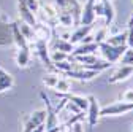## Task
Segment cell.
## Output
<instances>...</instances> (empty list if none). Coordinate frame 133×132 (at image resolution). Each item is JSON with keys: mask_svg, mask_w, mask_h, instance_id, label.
Masks as SVG:
<instances>
[{"mask_svg": "<svg viewBox=\"0 0 133 132\" xmlns=\"http://www.w3.org/2000/svg\"><path fill=\"white\" fill-rule=\"evenodd\" d=\"M57 24H60V26H63L66 29L75 26V19H73L71 13L65 11V10H59V13H57Z\"/></svg>", "mask_w": 133, "mask_h": 132, "instance_id": "18", "label": "cell"}, {"mask_svg": "<svg viewBox=\"0 0 133 132\" xmlns=\"http://www.w3.org/2000/svg\"><path fill=\"white\" fill-rule=\"evenodd\" d=\"M29 118L32 119V123L35 124V126L44 124V121H46V110H35Z\"/></svg>", "mask_w": 133, "mask_h": 132, "instance_id": "23", "label": "cell"}, {"mask_svg": "<svg viewBox=\"0 0 133 132\" xmlns=\"http://www.w3.org/2000/svg\"><path fill=\"white\" fill-rule=\"evenodd\" d=\"M133 110V102H114L100 110V116H117Z\"/></svg>", "mask_w": 133, "mask_h": 132, "instance_id": "2", "label": "cell"}, {"mask_svg": "<svg viewBox=\"0 0 133 132\" xmlns=\"http://www.w3.org/2000/svg\"><path fill=\"white\" fill-rule=\"evenodd\" d=\"M103 2V18H105V27H109L116 18V10L111 0H102Z\"/></svg>", "mask_w": 133, "mask_h": 132, "instance_id": "16", "label": "cell"}, {"mask_svg": "<svg viewBox=\"0 0 133 132\" xmlns=\"http://www.w3.org/2000/svg\"><path fill=\"white\" fill-rule=\"evenodd\" d=\"M94 3L95 0H87L84 7L81 8L79 14V26H90L95 22V13H94Z\"/></svg>", "mask_w": 133, "mask_h": 132, "instance_id": "4", "label": "cell"}, {"mask_svg": "<svg viewBox=\"0 0 133 132\" xmlns=\"http://www.w3.org/2000/svg\"><path fill=\"white\" fill-rule=\"evenodd\" d=\"M92 30H94V24L90 26H76L75 32H71V37H70V43L71 45H76V43H81L82 40H84L87 35L92 34Z\"/></svg>", "mask_w": 133, "mask_h": 132, "instance_id": "8", "label": "cell"}, {"mask_svg": "<svg viewBox=\"0 0 133 132\" xmlns=\"http://www.w3.org/2000/svg\"><path fill=\"white\" fill-rule=\"evenodd\" d=\"M94 13H95V18H103V2L102 0H95L94 3Z\"/></svg>", "mask_w": 133, "mask_h": 132, "instance_id": "28", "label": "cell"}, {"mask_svg": "<svg viewBox=\"0 0 133 132\" xmlns=\"http://www.w3.org/2000/svg\"><path fill=\"white\" fill-rule=\"evenodd\" d=\"M63 75H65V76H71V78L79 80V81H90V80H94V78L98 75V72L76 67V69H73V70H70V72H65Z\"/></svg>", "mask_w": 133, "mask_h": 132, "instance_id": "7", "label": "cell"}, {"mask_svg": "<svg viewBox=\"0 0 133 132\" xmlns=\"http://www.w3.org/2000/svg\"><path fill=\"white\" fill-rule=\"evenodd\" d=\"M11 32H13V40H14V43H16V46L18 48H27L29 46V41L24 38V35L21 34V30H19V27H18V24H11Z\"/></svg>", "mask_w": 133, "mask_h": 132, "instance_id": "17", "label": "cell"}, {"mask_svg": "<svg viewBox=\"0 0 133 132\" xmlns=\"http://www.w3.org/2000/svg\"><path fill=\"white\" fill-rule=\"evenodd\" d=\"M127 48H128L127 45H124V46H112V45H108L106 41H103V43L98 45V51L102 53V56L105 57V61H108L109 64H112V62H117L122 57V54L125 53Z\"/></svg>", "mask_w": 133, "mask_h": 132, "instance_id": "1", "label": "cell"}, {"mask_svg": "<svg viewBox=\"0 0 133 132\" xmlns=\"http://www.w3.org/2000/svg\"><path fill=\"white\" fill-rule=\"evenodd\" d=\"M89 108H87V118H89V126L94 127L97 123H98V118H100V105H98V100L94 97V95H89Z\"/></svg>", "mask_w": 133, "mask_h": 132, "instance_id": "6", "label": "cell"}, {"mask_svg": "<svg viewBox=\"0 0 133 132\" xmlns=\"http://www.w3.org/2000/svg\"><path fill=\"white\" fill-rule=\"evenodd\" d=\"M46 129H44V124H40V126H37L35 129H33L32 132H44Z\"/></svg>", "mask_w": 133, "mask_h": 132, "instance_id": "32", "label": "cell"}, {"mask_svg": "<svg viewBox=\"0 0 133 132\" xmlns=\"http://www.w3.org/2000/svg\"><path fill=\"white\" fill-rule=\"evenodd\" d=\"M131 132H133V124H131Z\"/></svg>", "mask_w": 133, "mask_h": 132, "instance_id": "34", "label": "cell"}, {"mask_svg": "<svg viewBox=\"0 0 133 132\" xmlns=\"http://www.w3.org/2000/svg\"><path fill=\"white\" fill-rule=\"evenodd\" d=\"M122 102H133V89H127L122 94Z\"/></svg>", "mask_w": 133, "mask_h": 132, "instance_id": "30", "label": "cell"}, {"mask_svg": "<svg viewBox=\"0 0 133 132\" xmlns=\"http://www.w3.org/2000/svg\"><path fill=\"white\" fill-rule=\"evenodd\" d=\"M56 49L57 51H62L65 54H71V51L75 49V46L68 41V40H62V38H57L56 40Z\"/></svg>", "mask_w": 133, "mask_h": 132, "instance_id": "21", "label": "cell"}, {"mask_svg": "<svg viewBox=\"0 0 133 132\" xmlns=\"http://www.w3.org/2000/svg\"><path fill=\"white\" fill-rule=\"evenodd\" d=\"M18 11H19V18H21L22 22H25V24H29V26H32V27L37 24L35 14H33V13L27 8V5H25L24 0H18Z\"/></svg>", "mask_w": 133, "mask_h": 132, "instance_id": "10", "label": "cell"}, {"mask_svg": "<svg viewBox=\"0 0 133 132\" xmlns=\"http://www.w3.org/2000/svg\"><path fill=\"white\" fill-rule=\"evenodd\" d=\"M60 97H65L66 100H70V102H73L76 107H79V110L81 111H87V108H89V99L87 97H84V95H76V94H59Z\"/></svg>", "mask_w": 133, "mask_h": 132, "instance_id": "15", "label": "cell"}, {"mask_svg": "<svg viewBox=\"0 0 133 132\" xmlns=\"http://www.w3.org/2000/svg\"><path fill=\"white\" fill-rule=\"evenodd\" d=\"M59 132H73L71 127H65V126H60V130Z\"/></svg>", "mask_w": 133, "mask_h": 132, "instance_id": "33", "label": "cell"}, {"mask_svg": "<svg viewBox=\"0 0 133 132\" xmlns=\"http://www.w3.org/2000/svg\"><path fill=\"white\" fill-rule=\"evenodd\" d=\"M49 57H51V62H52V65H54L56 62L66 61V59H68V54H65V53H62V51L54 49V51H49Z\"/></svg>", "mask_w": 133, "mask_h": 132, "instance_id": "26", "label": "cell"}, {"mask_svg": "<svg viewBox=\"0 0 133 132\" xmlns=\"http://www.w3.org/2000/svg\"><path fill=\"white\" fill-rule=\"evenodd\" d=\"M18 27H19V30H21V34L24 35V38L27 40V41H35L37 38H35V34H33V27L32 26H29V24H25V22H19L18 24Z\"/></svg>", "mask_w": 133, "mask_h": 132, "instance_id": "20", "label": "cell"}, {"mask_svg": "<svg viewBox=\"0 0 133 132\" xmlns=\"http://www.w3.org/2000/svg\"><path fill=\"white\" fill-rule=\"evenodd\" d=\"M35 49H37V54L40 57V61L48 65L49 69H54V65L51 62V57H49V49H48V43L43 40H35Z\"/></svg>", "mask_w": 133, "mask_h": 132, "instance_id": "9", "label": "cell"}, {"mask_svg": "<svg viewBox=\"0 0 133 132\" xmlns=\"http://www.w3.org/2000/svg\"><path fill=\"white\" fill-rule=\"evenodd\" d=\"M106 43L108 45H112V46H124V45H127V30L108 37L106 38Z\"/></svg>", "mask_w": 133, "mask_h": 132, "instance_id": "19", "label": "cell"}, {"mask_svg": "<svg viewBox=\"0 0 133 132\" xmlns=\"http://www.w3.org/2000/svg\"><path fill=\"white\" fill-rule=\"evenodd\" d=\"M38 2H41V0H38Z\"/></svg>", "mask_w": 133, "mask_h": 132, "instance_id": "35", "label": "cell"}, {"mask_svg": "<svg viewBox=\"0 0 133 132\" xmlns=\"http://www.w3.org/2000/svg\"><path fill=\"white\" fill-rule=\"evenodd\" d=\"M133 75V65H121L119 69H116L114 73L108 78L109 83H121V81L128 80Z\"/></svg>", "mask_w": 133, "mask_h": 132, "instance_id": "5", "label": "cell"}, {"mask_svg": "<svg viewBox=\"0 0 133 132\" xmlns=\"http://www.w3.org/2000/svg\"><path fill=\"white\" fill-rule=\"evenodd\" d=\"M54 89L57 91V94H68L70 89H71V83L66 78H59V81H57V85H56Z\"/></svg>", "mask_w": 133, "mask_h": 132, "instance_id": "22", "label": "cell"}, {"mask_svg": "<svg viewBox=\"0 0 133 132\" xmlns=\"http://www.w3.org/2000/svg\"><path fill=\"white\" fill-rule=\"evenodd\" d=\"M127 46L130 49H133V22H128V29H127Z\"/></svg>", "mask_w": 133, "mask_h": 132, "instance_id": "29", "label": "cell"}, {"mask_svg": "<svg viewBox=\"0 0 133 132\" xmlns=\"http://www.w3.org/2000/svg\"><path fill=\"white\" fill-rule=\"evenodd\" d=\"M119 61H121V65H133V49L127 48Z\"/></svg>", "mask_w": 133, "mask_h": 132, "instance_id": "27", "label": "cell"}, {"mask_svg": "<svg viewBox=\"0 0 133 132\" xmlns=\"http://www.w3.org/2000/svg\"><path fill=\"white\" fill-rule=\"evenodd\" d=\"M40 95H41V99L44 100V105H46V121H44V129L46 130H51V129H54V127H57L59 126V118H57V113H56V110H54V107H52V104H51V100L46 97V94L44 92H40Z\"/></svg>", "mask_w": 133, "mask_h": 132, "instance_id": "3", "label": "cell"}, {"mask_svg": "<svg viewBox=\"0 0 133 132\" xmlns=\"http://www.w3.org/2000/svg\"><path fill=\"white\" fill-rule=\"evenodd\" d=\"M106 38H108V27H105V26H103L102 29H98L95 34H94V41H95L97 45L106 41Z\"/></svg>", "mask_w": 133, "mask_h": 132, "instance_id": "25", "label": "cell"}, {"mask_svg": "<svg viewBox=\"0 0 133 132\" xmlns=\"http://www.w3.org/2000/svg\"><path fill=\"white\" fill-rule=\"evenodd\" d=\"M14 86V78L10 72H6L2 65H0V94L11 89Z\"/></svg>", "mask_w": 133, "mask_h": 132, "instance_id": "13", "label": "cell"}, {"mask_svg": "<svg viewBox=\"0 0 133 132\" xmlns=\"http://www.w3.org/2000/svg\"><path fill=\"white\" fill-rule=\"evenodd\" d=\"M43 85L46 86V88H49V89H54L56 88V85H57V81H59V76L57 75H54V73H48V75H44L43 76Z\"/></svg>", "mask_w": 133, "mask_h": 132, "instance_id": "24", "label": "cell"}, {"mask_svg": "<svg viewBox=\"0 0 133 132\" xmlns=\"http://www.w3.org/2000/svg\"><path fill=\"white\" fill-rule=\"evenodd\" d=\"M30 46L27 48H18V53H16V65L19 69H25L27 65L30 64Z\"/></svg>", "mask_w": 133, "mask_h": 132, "instance_id": "14", "label": "cell"}, {"mask_svg": "<svg viewBox=\"0 0 133 132\" xmlns=\"http://www.w3.org/2000/svg\"><path fill=\"white\" fill-rule=\"evenodd\" d=\"M71 129H73V132H84V127H82V124L78 121V123H75L73 126H71Z\"/></svg>", "mask_w": 133, "mask_h": 132, "instance_id": "31", "label": "cell"}, {"mask_svg": "<svg viewBox=\"0 0 133 132\" xmlns=\"http://www.w3.org/2000/svg\"><path fill=\"white\" fill-rule=\"evenodd\" d=\"M98 51V45L95 41H90V43H81L79 46H76L73 51H71V56H84V54H95Z\"/></svg>", "mask_w": 133, "mask_h": 132, "instance_id": "12", "label": "cell"}, {"mask_svg": "<svg viewBox=\"0 0 133 132\" xmlns=\"http://www.w3.org/2000/svg\"><path fill=\"white\" fill-rule=\"evenodd\" d=\"M33 34H35L37 40H43L48 43L52 37V29H51V26H48L44 22H37L33 26Z\"/></svg>", "mask_w": 133, "mask_h": 132, "instance_id": "11", "label": "cell"}]
</instances>
